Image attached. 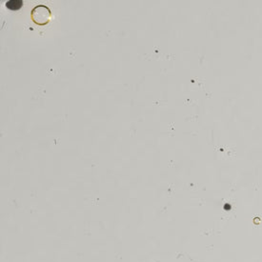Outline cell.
Returning <instances> with one entry per match:
<instances>
[{"label": "cell", "mask_w": 262, "mask_h": 262, "mask_svg": "<svg viewBox=\"0 0 262 262\" xmlns=\"http://www.w3.org/2000/svg\"><path fill=\"white\" fill-rule=\"evenodd\" d=\"M33 22L37 25H46L51 19V11L46 6H37L32 13Z\"/></svg>", "instance_id": "obj_1"}]
</instances>
